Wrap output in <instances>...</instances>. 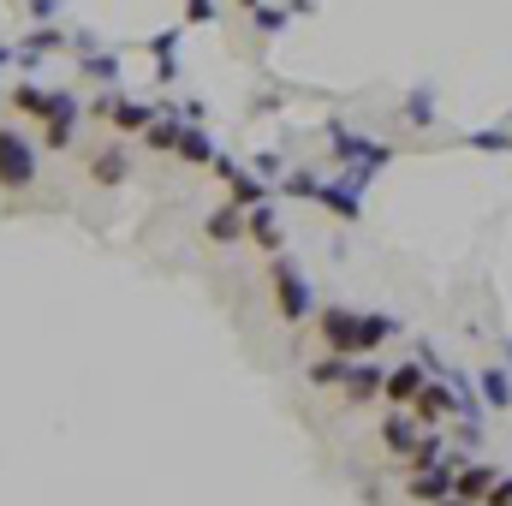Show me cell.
Returning <instances> with one entry per match:
<instances>
[{
	"label": "cell",
	"instance_id": "cell-5",
	"mask_svg": "<svg viewBox=\"0 0 512 506\" xmlns=\"http://www.w3.org/2000/svg\"><path fill=\"white\" fill-rule=\"evenodd\" d=\"M102 120H114L120 131H143L149 126V114H143L137 102H102Z\"/></svg>",
	"mask_w": 512,
	"mask_h": 506
},
{
	"label": "cell",
	"instance_id": "cell-10",
	"mask_svg": "<svg viewBox=\"0 0 512 506\" xmlns=\"http://www.w3.org/2000/svg\"><path fill=\"white\" fill-rule=\"evenodd\" d=\"M12 108H24V114H48V108H54V96H42L36 84H18V90H12Z\"/></svg>",
	"mask_w": 512,
	"mask_h": 506
},
{
	"label": "cell",
	"instance_id": "cell-11",
	"mask_svg": "<svg viewBox=\"0 0 512 506\" xmlns=\"http://www.w3.org/2000/svg\"><path fill=\"white\" fill-rule=\"evenodd\" d=\"M90 78H96V84H114V78H120V60H90Z\"/></svg>",
	"mask_w": 512,
	"mask_h": 506
},
{
	"label": "cell",
	"instance_id": "cell-8",
	"mask_svg": "<svg viewBox=\"0 0 512 506\" xmlns=\"http://www.w3.org/2000/svg\"><path fill=\"white\" fill-rule=\"evenodd\" d=\"M245 233V215L239 209H215L209 215V239H239Z\"/></svg>",
	"mask_w": 512,
	"mask_h": 506
},
{
	"label": "cell",
	"instance_id": "cell-2",
	"mask_svg": "<svg viewBox=\"0 0 512 506\" xmlns=\"http://www.w3.org/2000/svg\"><path fill=\"white\" fill-rule=\"evenodd\" d=\"M274 292H280V316H286V322H304V316H310V286H304V274H298L286 256L274 262Z\"/></svg>",
	"mask_w": 512,
	"mask_h": 506
},
{
	"label": "cell",
	"instance_id": "cell-13",
	"mask_svg": "<svg viewBox=\"0 0 512 506\" xmlns=\"http://www.w3.org/2000/svg\"><path fill=\"white\" fill-rule=\"evenodd\" d=\"M245 6H256V0H245Z\"/></svg>",
	"mask_w": 512,
	"mask_h": 506
},
{
	"label": "cell",
	"instance_id": "cell-6",
	"mask_svg": "<svg viewBox=\"0 0 512 506\" xmlns=\"http://www.w3.org/2000/svg\"><path fill=\"white\" fill-rule=\"evenodd\" d=\"M382 387H387V399H417V387H423V370H417V364H405V370H393Z\"/></svg>",
	"mask_w": 512,
	"mask_h": 506
},
{
	"label": "cell",
	"instance_id": "cell-12",
	"mask_svg": "<svg viewBox=\"0 0 512 506\" xmlns=\"http://www.w3.org/2000/svg\"><path fill=\"white\" fill-rule=\"evenodd\" d=\"M185 12L191 18H215V0H185Z\"/></svg>",
	"mask_w": 512,
	"mask_h": 506
},
{
	"label": "cell",
	"instance_id": "cell-9",
	"mask_svg": "<svg viewBox=\"0 0 512 506\" xmlns=\"http://www.w3.org/2000/svg\"><path fill=\"white\" fill-rule=\"evenodd\" d=\"M179 155H185V161H215V143H209L197 126H185V137H179Z\"/></svg>",
	"mask_w": 512,
	"mask_h": 506
},
{
	"label": "cell",
	"instance_id": "cell-1",
	"mask_svg": "<svg viewBox=\"0 0 512 506\" xmlns=\"http://www.w3.org/2000/svg\"><path fill=\"white\" fill-rule=\"evenodd\" d=\"M36 185V143L18 126L0 131V191H30Z\"/></svg>",
	"mask_w": 512,
	"mask_h": 506
},
{
	"label": "cell",
	"instance_id": "cell-3",
	"mask_svg": "<svg viewBox=\"0 0 512 506\" xmlns=\"http://www.w3.org/2000/svg\"><path fill=\"white\" fill-rule=\"evenodd\" d=\"M417 417L423 423H441V417H453V393H441V387H417Z\"/></svg>",
	"mask_w": 512,
	"mask_h": 506
},
{
	"label": "cell",
	"instance_id": "cell-4",
	"mask_svg": "<svg viewBox=\"0 0 512 506\" xmlns=\"http://www.w3.org/2000/svg\"><path fill=\"white\" fill-rule=\"evenodd\" d=\"M126 173H131V161L120 155V149H102V155L90 161V179H96V185H120Z\"/></svg>",
	"mask_w": 512,
	"mask_h": 506
},
{
	"label": "cell",
	"instance_id": "cell-7",
	"mask_svg": "<svg viewBox=\"0 0 512 506\" xmlns=\"http://www.w3.org/2000/svg\"><path fill=\"white\" fill-rule=\"evenodd\" d=\"M143 137H149V149H179L185 126H179V120H149V126H143Z\"/></svg>",
	"mask_w": 512,
	"mask_h": 506
}]
</instances>
